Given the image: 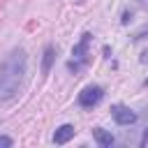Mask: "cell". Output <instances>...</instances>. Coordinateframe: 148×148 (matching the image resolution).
<instances>
[{
    "mask_svg": "<svg viewBox=\"0 0 148 148\" xmlns=\"http://www.w3.org/2000/svg\"><path fill=\"white\" fill-rule=\"evenodd\" d=\"M25 67H28V56L23 49H12L9 56L2 60L0 65V102L12 99L25 76Z\"/></svg>",
    "mask_w": 148,
    "mask_h": 148,
    "instance_id": "6da1fadb",
    "label": "cell"
},
{
    "mask_svg": "<svg viewBox=\"0 0 148 148\" xmlns=\"http://www.w3.org/2000/svg\"><path fill=\"white\" fill-rule=\"evenodd\" d=\"M90 39H92V35L90 32H83L81 35V39H79V44H74V49H72V60L67 62V67L76 74V72H81L88 62H90V56H88V46H90Z\"/></svg>",
    "mask_w": 148,
    "mask_h": 148,
    "instance_id": "7a4b0ae2",
    "label": "cell"
},
{
    "mask_svg": "<svg viewBox=\"0 0 148 148\" xmlns=\"http://www.w3.org/2000/svg\"><path fill=\"white\" fill-rule=\"evenodd\" d=\"M102 97H104V90H102L99 86H86V88L79 92L76 102H79V106H83V109H92V106H97V104L102 102Z\"/></svg>",
    "mask_w": 148,
    "mask_h": 148,
    "instance_id": "3957f363",
    "label": "cell"
},
{
    "mask_svg": "<svg viewBox=\"0 0 148 148\" xmlns=\"http://www.w3.org/2000/svg\"><path fill=\"white\" fill-rule=\"evenodd\" d=\"M111 118L118 123V125H134L136 123V111H132L130 106H125V104H113L111 106Z\"/></svg>",
    "mask_w": 148,
    "mask_h": 148,
    "instance_id": "277c9868",
    "label": "cell"
},
{
    "mask_svg": "<svg viewBox=\"0 0 148 148\" xmlns=\"http://www.w3.org/2000/svg\"><path fill=\"white\" fill-rule=\"evenodd\" d=\"M74 134H76L74 125H60V127L56 130V134H53V143L62 146V143H67L69 139H74Z\"/></svg>",
    "mask_w": 148,
    "mask_h": 148,
    "instance_id": "5b68a950",
    "label": "cell"
},
{
    "mask_svg": "<svg viewBox=\"0 0 148 148\" xmlns=\"http://www.w3.org/2000/svg\"><path fill=\"white\" fill-rule=\"evenodd\" d=\"M92 139H95V143L99 148H111L113 146V134L106 132V130H102V127H95L92 130Z\"/></svg>",
    "mask_w": 148,
    "mask_h": 148,
    "instance_id": "8992f818",
    "label": "cell"
},
{
    "mask_svg": "<svg viewBox=\"0 0 148 148\" xmlns=\"http://www.w3.org/2000/svg\"><path fill=\"white\" fill-rule=\"evenodd\" d=\"M53 58H56V49L49 44L46 49H44V58H42V74L46 76L49 72H51V65H53Z\"/></svg>",
    "mask_w": 148,
    "mask_h": 148,
    "instance_id": "52a82bcc",
    "label": "cell"
},
{
    "mask_svg": "<svg viewBox=\"0 0 148 148\" xmlns=\"http://www.w3.org/2000/svg\"><path fill=\"white\" fill-rule=\"evenodd\" d=\"M143 37H148V25H143V28H141V30H139L132 39H134V42H139V39H143Z\"/></svg>",
    "mask_w": 148,
    "mask_h": 148,
    "instance_id": "ba28073f",
    "label": "cell"
},
{
    "mask_svg": "<svg viewBox=\"0 0 148 148\" xmlns=\"http://www.w3.org/2000/svg\"><path fill=\"white\" fill-rule=\"evenodd\" d=\"M9 146H14V141H12L9 136H5V134H0V148H9Z\"/></svg>",
    "mask_w": 148,
    "mask_h": 148,
    "instance_id": "9c48e42d",
    "label": "cell"
},
{
    "mask_svg": "<svg viewBox=\"0 0 148 148\" xmlns=\"http://www.w3.org/2000/svg\"><path fill=\"white\" fill-rule=\"evenodd\" d=\"M141 62H148V51H143V53H141Z\"/></svg>",
    "mask_w": 148,
    "mask_h": 148,
    "instance_id": "30bf717a",
    "label": "cell"
},
{
    "mask_svg": "<svg viewBox=\"0 0 148 148\" xmlns=\"http://www.w3.org/2000/svg\"><path fill=\"white\" fill-rule=\"evenodd\" d=\"M143 141H148V127H146V132H143Z\"/></svg>",
    "mask_w": 148,
    "mask_h": 148,
    "instance_id": "8fae6325",
    "label": "cell"
}]
</instances>
